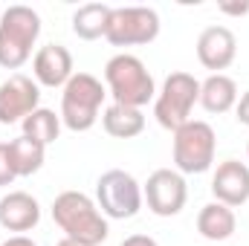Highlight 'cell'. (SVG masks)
Returning a JSON list of instances; mask_svg holds the SVG:
<instances>
[{"label": "cell", "mask_w": 249, "mask_h": 246, "mask_svg": "<svg viewBox=\"0 0 249 246\" xmlns=\"http://www.w3.org/2000/svg\"><path fill=\"white\" fill-rule=\"evenodd\" d=\"M53 220L64 232V238L84 246H99L107 241L110 229L99 206L81 191H61L53 200Z\"/></svg>", "instance_id": "1"}, {"label": "cell", "mask_w": 249, "mask_h": 246, "mask_svg": "<svg viewBox=\"0 0 249 246\" xmlns=\"http://www.w3.org/2000/svg\"><path fill=\"white\" fill-rule=\"evenodd\" d=\"M105 84H107V93L113 96V105L136 107V110H142L157 96L154 75L148 72L142 58L130 53H119L105 64Z\"/></svg>", "instance_id": "2"}, {"label": "cell", "mask_w": 249, "mask_h": 246, "mask_svg": "<svg viewBox=\"0 0 249 246\" xmlns=\"http://www.w3.org/2000/svg\"><path fill=\"white\" fill-rule=\"evenodd\" d=\"M41 35V15L32 6H9L0 15V67L18 70L29 61Z\"/></svg>", "instance_id": "3"}, {"label": "cell", "mask_w": 249, "mask_h": 246, "mask_svg": "<svg viewBox=\"0 0 249 246\" xmlns=\"http://www.w3.org/2000/svg\"><path fill=\"white\" fill-rule=\"evenodd\" d=\"M107 96V87L90 75V72H75L61 93V124L72 133H84L99 122L102 102Z\"/></svg>", "instance_id": "4"}, {"label": "cell", "mask_w": 249, "mask_h": 246, "mask_svg": "<svg viewBox=\"0 0 249 246\" xmlns=\"http://www.w3.org/2000/svg\"><path fill=\"white\" fill-rule=\"evenodd\" d=\"M217 154V136L209 122L191 119L174 130V165L180 174H206Z\"/></svg>", "instance_id": "5"}, {"label": "cell", "mask_w": 249, "mask_h": 246, "mask_svg": "<svg viewBox=\"0 0 249 246\" xmlns=\"http://www.w3.org/2000/svg\"><path fill=\"white\" fill-rule=\"evenodd\" d=\"M200 102V81L191 72H171L154 102V116L165 130H177L191 122V110Z\"/></svg>", "instance_id": "6"}, {"label": "cell", "mask_w": 249, "mask_h": 246, "mask_svg": "<svg viewBox=\"0 0 249 246\" xmlns=\"http://www.w3.org/2000/svg\"><path fill=\"white\" fill-rule=\"evenodd\" d=\"M96 206L105 217L113 220H130L142 209V185L133 174L122 168H110L96 183Z\"/></svg>", "instance_id": "7"}, {"label": "cell", "mask_w": 249, "mask_h": 246, "mask_svg": "<svg viewBox=\"0 0 249 246\" xmlns=\"http://www.w3.org/2000/svg\"><path fill=\"white\" fill-rule=\"evenodd\" d=\"M160 35V15L148 6H119L110 15L105 38L113 47H142L157 41Z\"/></svg>", "instance_id": "8"}, {"label": "cell", "mask_w": 249, "mask_h": 246, "mask_svg": "<svg viewBox=\"0 0 249 246\" xmlns=\"http://www.w3.org/2000/svg\"><path fill=\"white\" fill-rule=\"evenodd\" d=\"M142 200L148 203V209L157 217H174L186 209L188 188L180 171L171 168H160L148 177V183L142 188Z\"/></svg>", "instance_id": "9"}, {"label": "cell", "mask_w": 249, "mask_h": 246, "mask_svg": "<svg viewBox=\"0 0 249 246\" xmlns=\"http://www.w3.org/2000/svg\"><path fill=\"white\" fill-rule=\"evenodd\" d=\"M38 102H41L38 81H32L23 72L9 75L0 84V122L3 124L23 122L32 110H38Z\"/></svg>", "instance_id": "10"}, {"label": "cell", "mask_w": 249, "mask_h": 246, "mask_svg": "<svg viewBox=\"0 0 249 246\" xmlns=\"http://www.w3.org/2000/svg\"><path fill=\"white\" fill-rule=\"evenodd\" d=\"M235 55H238V38H235V32L229 26L214 23V26H206L200 32V38H197V61L206 70H212V75L226 70L235 61Z\"/></svg>", "instance_id": "11"}, {"label": "cell", "mask_w": 249, "mask_h": 246, "mask_svg": "<svg viewBox=\"0 0 249 246\" xmlns=\"http://www.w3.org/2000/svg\"><path fill=\"white\" fill-rule=\"evenodd\" d=\"M212 194L217 203H223L229 209L244 206L249 200V168L238 159L220 162L214 177H212Z\"/></svg>", "instance_id": "12"}, {"label": "cell", "mask_w": 249, "mask_h": 246, "mask_svg": "<svg viewBox=\"0 0 249 246\" xmlns=\"http://www.w3.org/2000/svg\"><path fill=\"white\" fill-rule=\"evenodd\" d=\"M32 72H35V81L44 84V87H61L75 75L72 72V55L70 50L61 44H47L35 53L32 58Z\"/></svg>", "instance_id": "13"}, {"label": "cell", "mask_w": 249, "mask_h": 246, "mask_svg": "<svg viewBox=\"0 0 249 246\" xmlns=\"http://www.w3.org/2000/svg\"><path fill=\"white\" fill-rule=\"evenodd\" d=\"M41 220V206L26 191H9L0 197V226L6 232H29Z\"/></svg>", "instance_id": "14"}, {"label": "cell", "mask_w": 249, "mask_h": 246, "mask_svg": "<svg viewBox=\"0 0 249 246\" xmlns=\"http://www.w3.org/2000/svg\"><path fill=\"white\" fill-rule=\"evenodd\" d=\"M238 229V220H235V211L223 203H206L197 214V232L206 238V241H229Z\"/></svg>", "instance_id": "15"}, {"label": "cell", "mask_w": 249, "mask_h": 246, "mask_svg": "<svg viewBox=\"0 0 249 246\" xmlns=\"http://www.w3.org/2000/svg\"><path fill=\"white\" fill-rule=\"evenodd\" d=\"M200 105L209 113L232 110L238 105V84H235V78H229L223 72H214L206 81H200Z\"/></svg>", "instance_id": "16"}, {"label": "cell", "mask_w": 249, "mask_h": 246, "mask_svg": "<svg viewBox=\"0 0 249 246\" xmlns=\"http://www.w3.org/2000/svg\"><path fill=\"white\" fill-rule=\"evenodd\" d=\"M110 15H113V6H107V3H84L72 15V32L81 41L105 38L107 23H110Z\"/></svg>", "instance_id": "17"}, {"label": "cell", "mask_w": 249, "mask_h": 246, "mask_svg": "<svg viewBox=\"0 0 249 246\" xmlns=\"http://www.w3.org/2000/svg\"><path fill=\"white\" fill-rule=\"evenodd\" d=\"M6 145H9V162H12L15 177H32L41 171L44 157H47V148L41 142H35L29 136H18Z\"/></svg>", "instance_id": "18"}, {"label": "cell", "mask_w": 249, "mask_h": 246, "mask_svg": "<svg viewBox=\"0 0 249 246\" xmlns=\"http://www.w3.org/2000/svg\"><path fill=\"white\" fill-rule=\"evenodd\" d=\"M102 124L113 139H133L145 130V116L136 107H124V105H110L102 113Z\"/></svg>", "instance_id": "19"}, {"label": "cell", "mask_w": 249, "mask_h": 246, "mask_svg": "<svg viewBox=\"0 0 249 246\" xmlns=\"http://www.w3.org/2000/svg\"><path fill=\"white\" fill-rule=\"evenodd\" d=\"M20 124H23V136L41 142L44 148L53 145V142L58 139V133H61V116H55V110H50V107L32 110Z\"/></svg>", "instance_id": "20"}, {"label": "cell", "mask_w": 249, "mask_h": 246, "mask_svg": "<svg viewBox=\"0 0 249 246\" xmlns=\"http://www.w3.org/2000/svg\"><path fill=\"white\" fill-rule=\"evenodd\" d=\"M15 180H18V177H15L12 162H9V145L0 142V188H3V185H12Z\"/></svg>", "instance_id": "21"}, {"label": "cell", "mask_w": 249, "mask_h": 246, "mask_svg": "<svg viewBox=\"0 0 249 246\" xmlns=\"http://www.w3.org/2000/svg\"><path fill=\"white\" fill-rule=\"evenodd\" d=\"M235 113H238V122L249 127V90L241 96V99H238V105H235Z\"/></svg>", "instance_id": "22"}, {"label": "cell", "mask_w": 249, "mask_h": 246, "mask_svg": "<svg viewBox=\"0 0 249 246\" xmlns=\"http://www.w3.org/2000/svg\"><path fill=\"white\" fill-rule=\"evenodd\" d=\"M122 246H160L154 238H148V235H130V238H124Z\"/></svg>", "instance_id": "23"}, {"label": "cell", "mask_w": 249, "mask_h": 246, "mask_svg": "<svg viewBox=\"0 0 249 246\" xmlns=\"http://www.w3.org/2000/svg\"><path fill=\"white\" fill-rule=\"evenodd\" d=\"M220 12H223V15H247L249 0L247 3H220Z\"/></svg>", "instance_id": "24"}, {"label": "cell", "mask_w": 249, "mask_h": 246, "mask_svg": "<svg viewBox=\"0 0 249 246\" xmlns=\"http://www.w3.org/2000/svg\"><path fill=\"white\" fill-rule=\"evenodd\" d=\"M0 246H38L32 238H26V235H15V238H9V241H3Z\"/></svg>", "instance_id": "25"}, {"label": "cell", "mask_w": 249, "mask_h": 246, "mask_svg": "<svg viewBox=\"0 0 249 246\" xmlns=\"http://www.w3.org/2000/svg\"><path fill=\"white\" fill-rule=\"evenodd\" d=\"M55 246H84V244H78V241H70V238H64V241H58Z\"/></svg>", "instance_id": "26"}, {"label": "cell", "mask_w": 249, "mask_h": 246, "mask_svg": "<svg viewBox=\"0 0 249 246\" xmlns=\"http://www.w3.org/2000/svg\"><path fill=\"white\" fill-rule=\"evenodd\" d=\"M247 154H249V142H247Z\"/></svg>", "instance_id": "27"}]
</instances>
